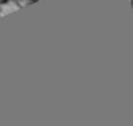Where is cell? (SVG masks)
Returning a JSON list of instances; mask_svg holds the SVG:
<instances>
[{"mask_svg":"<svg viewBox=\"0 0 133 126\" xmlns=\"http://www.w3.org/2000/svg\"><path fill=\"white\" fill-rule=\"evenodd\" d=\"M19 8L21 7L16 3V0H7V2L0 4V15H7L10 12H12V11L19 10Z\"/></svg>","mask_w":133,"mask_h":126,"instance_id":"1","label":"cell"}]
</instances>
